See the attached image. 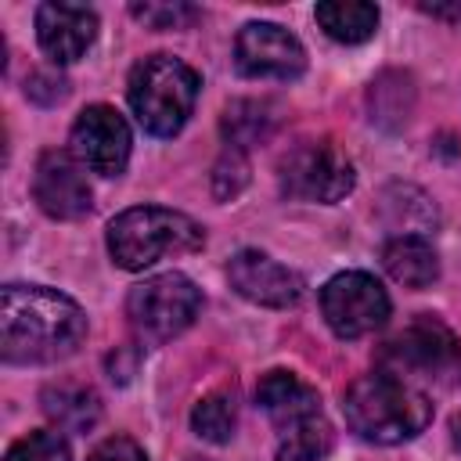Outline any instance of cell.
I'll return each instance as SVG.
<instances>
[{
	"instance_id": "obj_1",
	"label": "cell",
	"mask_w": 461,
	"mask_h": 461,
	"mask_svg": "<svg viewBox=\"0 0 461 461\" xmlns=\"http://www.w3.org/2000/svg\"><path fill=\"white\" fill-rule=\"evenodd\" d=\"M86 339V313L47 285H7L0 292V353L7 364H54Z\"/></svg>"
},
{
	"instance_id": "obj_2",
	"label": "cell",
	"mask_w": 461,
	"mask_h": 461,
	"mask_svg": "<svg viewBox=\"0 0 461 461\" xmlns=\"http://www.w3.org/2000/svg\"><path fill=\"white\" fill-rule=\"evenodd\" d=\"M346 425L378 447L407 443L432 421V400L396 371H371L357 378L342 396Z\"/></svg>"
},
{
	"instance_id": "obj_3",
	"label": "cell",
	"mask_w": 461,
	"mask_h": 461,
	"mask_svg": "<svg viewBox=\"0 0 461 461\" xmlns=\"http://www.w3.org/2000/svg\"><path fill=\"white\" fill-rule=\"evenodd\" d=\"M256 403L277 429V461H324L331 454V425L321 396L292 371H267L256 385Z\"/></svg>"
},
{
	"instance_id": "obj_4",
	"label": "cell",
	"mask_w": 461,
	"mask_h": 461,
	"mask_svg": "<svg viewBox=\"0 0 461 461\" xmlns=\"http://www.w3.org/2000/svg\"><path fill=\"white\" fill-rule=\"evenodd\" d=\"M205 245V230L176 209L133 205L108 223V256L122 270H148L166 256H187Z\"/></svg>"
},
{
	"instance_id": "obj_5",
	"label": "cell",
	"mask_w": 461,
	"mask_h": 461,
	"mask_svg": "<svg viewBox=\"0 0 461 461\" xmlns=\"http://www.w3.org/2000/svg\"><path fill=\"white\" fill-rule=\"evenodd\" d=\"M198 72L173 54H148L133 65L126 83V101L137 122L151 137H173L184 130L198 101Z\"/></svg>"
},
{
	"instance_id": "obj_6",
	"label": "cell",
	"mask_w": 461,
	"mask_h": 461,
	"mask_svg": "<svg viewBox=\"0 0 461 461\" xmlns=\"http://www.w3.org/2000/svg\"><path fill=\"white\" fill-rule=\"evenodd\" d=\"M202 310V292L187 274H155L130 288L126 317L140 342H169L194 324Z\"/></svg>"
},
{
	"instance_id": "obj_7",
	"label": "cell",
	"mask_w": 461,
	"mask_h": 461,
	"mask_svg": "<svg viewBox=\"0 0 461 461\" xmlns=\"http://www.w3.org/2000/svg\"><path fill=\"white\" fill-rule=\"evenodd\" d=\"M277 184L285 198L295 202H339L353 191L357 173L353 162L346 158V151L321 137V140H299L295 148H288L277 162Z\"/></svg>"
},
{
	"instance_id": "obj_8",
	"label": "cell",
	"mask_w": 461,
	"mask_h": 461,
	"mask_svg": "<svg viewBox=\"0 0 461 461\" xmlns=\"http://www.w3.org/2000/svg\"><path fill=\"white\" fill-rule=\"evenodd\" d=\"M389 292L367 270H342L321 288V313L339 339H364L389 321Z\"/></svg>"
},
{
	"instance_id": "obj_9",
	"label": "cell",
	"mask_w": 461,
	"mask_h": 461,
	"mask_svg": "<svg viewBox=\"0 0 461 461\" xmlns=\"http://www.w3.org/2000/svg\"><path fill=\"white\" fill-rule=\"evenodd\" d=\"M382 367L396 375L447 378L461 367V342L432 317H418L382 346Z\"/></svg>"
},
{
	"instance_id": "obj_10",
	"label": "cell",
	"mask_w": 461,
	"mask_h": 461,
	"mask_svg": "<svg viewBox=\"0 0 461 461\" xmlns=\"http://www.w3.org/2000/svg\"><path fill=\"white\" fill-rule=\"evenodd\" d=\"M72 155L97 176H119L130 162V126L112 104H86L68 133Z\"/></svg>"
},
{
	"instance_id": "obj_11",
	"label": "cell",
	"mask_w": 461,
	"mask_h": 461,
	"mask_svg": "<svg viewBox=\"0 0 461 461\" xmlns=\"http://www.w3.org/2000/svg\"><path fill=\"white\" fill-rule=\"evenodd\" d=\"M234 65L249 79H299L306 68L303 43L274 22H249L234 40Z\"/></svg>"
},
{
	"instance_id": "obj_12",
	"label": "cell",
	"mask_w": 461,
	"mask_h": 461,
	"mask_svg": "<svg viewBox=\"0 0 461 461\" xmlns=\"http://www.w3.org/2000/svg\"><path fill=\"white\" fill-rule=\"evenodd\" d=\"M86 166L61 148H50L36 158L32 169V198L50 220H79L94 205V191L86 184Z\"/></svg>"
},
{
	"instance_id": "obj_13",
	"label": "cell",
	"mask_w": 461,
	"mask_h": 461,
	"mask_svg": "<svg viewBox=\"0 0 461 461\" xmlns=\"http://www.w3.org/2000/svg\"><path fill=\"white\" fill-rule=\"evenodd\" d=\"M227 281L241 299H249L256 306H270V310L295 306L303 295V277L259 249L234 252L227 263Z\"/></svg>"
},
{
	"instance_id": "obj_14",
	"label": "cell",
	"mask_w": 461,
	"mask_h": 461,
	"mask_svg": "<svg viewBox=\"0 0 461 461\" xmlns=\"http://www.w3.org/2000/svg\"><path fill=\"white\" fill-rule=\"evenodd\" d=\"M97 36V14L83 4H40L36 7V40L54 65H72L86 54Z\"/></svg>"
},
{
	"instance_id": "obj_15",
	"label": "cell",
	"mask_w": 461,
	"mask_h": 461,
	"mask_svg": "<svg viewBox=\"0 0 461 461\" xmlns=\"http://www.w3.org/2000/svg\"><path fill=\"white\" fill-rule=\"evenodd\" d=\"M385 274L403 288H429L439 277V256L425 234H396L382 245Z\"/></svg>"
},
{
	"instance_id": "obj_16",
	"label": "cell",
	"mask_w": 461,
	"mask_h": 461,
	"mask_svg": "<svg viewBox=\"0 0 461 461\" xmlns=\"http://www.w3.org/2000/svg\"><path fill=\"white\" fill-rule=\"evenodd\" d=\"M40 403H43V414L61 432H90L101 418V396L90 385H76V382L47 385Z\"/></svg>"
},
{
	"instance_id": "obj_17",
	"label": "cell",
	"mask_w": 461,
	"mask_h": 461,
	"mask_svg": "<svg viewBox=\"0 0 461 461\" xmlns=\"http://www.w3.org/2000/svg\"><path fill=\"white\" fill-rule=\"evenodd\" d=\"M313 18L335 43H364L378 29V7L364 0H324Z\"/></svg>"
},
{
	"instance_id": "obj_18",
	"label": "cell",
	"mask_w": 461,
	"mask_h": 461,
	"mask_svg": "<svg viewBox=\"0 0 461 461\" xmlns=\"http://www.w3.org/2000/svg\"><path fill=\"white\" fill-rule=\"evenodd\" d=\"M277 115H274V104L270 101H230L227 112H223V137H227V148H249L263 137H270Z\"/></svg>"
},
{
	"instance_id": "obj_19",
	"label": "cell",
	"mask_w": 461,
	"mask_h": 461,
	"mask_svg": "<svg viewBox=\"0 0 461 461\" xmlns=\"http://www.w3.org/2000/svg\"><path fill=\"white\" fill-rule=\"evenodd\" d=\"M234 425H238V407H234V396L227 393H209L191 411V429L205 443H227L234 436Z\"/></svg>"
},
{
	"instance_id": "obj_20",
	"label": "cell",
	"mask_w": 461,
	"mask_h": 461,
	"mask_svg": "<svg viewBox=\"0 0 461 461\" xmlns=\"http://www.w3.org/2000/svg\"><path fill=\"white\" fill-rule=\"evenodd\" d=\"M4 461H72V447L54 429H36L22 439H14L4 454Z\"/></svg>"
},
{
	"instance_id": "obj_21",
	"label": "cell",
	"mask_w": 461,
	"mask_h": 461,
	"mask_svg": "<svg viewBox=\"0 0 461 461\" xmlns=\"http://www.w3.org/2000/svg\"><path fill=\"white\" fill-rule=\"evenodd\" d=\"M130 14L137 22H144L148 29H187L202 11L194 4H184V0H173V4L144 0V4H130Z\"/></svg>"
},
{
	"instance_id": "obj_22",
	"label": "cell",
	"mask_w": 461,
	"mask_h": 461,
	"mask_svg": "<svg viewBox=\"0 0 461 461\" xmlns=\"http://www.w3.org/2000/svg\"><path fill=\"white\" fill-rule=\"evenodd\" d=\"M249 180V162H245V151L241 148H227L212 169V191L216 198H234Z\"/></svg>"
},
{
	"instance_id": "obj_23",
	"label": "cell",
	"mask_w": 461,
	"mask_h": 461,
	"mask_svg": "<svg viewBox=\"0 0 461 461\" xmlns=\"http://www.w3.org/2000/svg\"><path fill=\"white\" fill-rule=\"evenodd\" d=\"M86 461H148V454L130 436H108L86 454Z\"/></svg>"
},
{
	"instance_id": "obj_24",
	"label": "cell",
	"mask_w": 461,
	"mask_h": 461,
	"mask_svg": "<svg viewBox=\"0 0 461 461\" xmlns=\"http://www.w3.org/2000/svg\"><path fill=\"white\" fill-rule=\"evenodd\" d=\"M421 11L439 14V18H461V4H454V7H443V4H421Z\"/></svg>"
},
{
	"instance_id": "obj_25",
	"label": "cell",
	"mask_w": 461,
	"mask_h": 461,
	"mask_svg": "<svg viewBox=\"0 0 461 461\" xmlns=\"http://www.w3.org/2000/svg\"><path fill=\"white\" fill-rule=\"evenodd\" d=\"M450 429H454V447L461 450V414H457V418L450 421Z\"/></svg>"
}]
</instances>
